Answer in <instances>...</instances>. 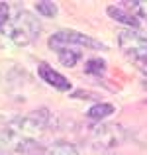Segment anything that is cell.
Returning a JSON list of instances; mask_svg holds the SVG:
<instances>
[{
    "label": "cell",
    "instance_id": "cell-2",
    "mask_svg": "<svg viewBox=\"0 0 147 155\" xmlns=\"http://www.w3.org/2000/svg\"><path fill=\"white\" fill-rule=\"evenodd\" d=\"M2 35L6 39H10L14 45L26 47L38 41L39 34H41V24L35 18L34 12L30 10H18L14 14H10V20L6 22V26L2 28Z\"/></svg>",
    "mask_w": 147,
    "mask_h": 155
},
{
    "label": "cell",
    "instance_id": "cell-14",
    "mask_svg": "<svg viewBox=\"0 0 147 155\" xmlns=\"http://www.w3.org/2000/svg\"><path fill=\"white\" fill-rule=\"evenodd\" d=\"M10 6H8L6 2H0V30H2L4 26H6V22L10 20Z\"/></svg>",
    "mask_w": 147,
    "mask_h": 155
},
{
    "label": "cell",
    "instance_id": "cell-3",
    "mask_svg": "<svg viewBox=\"0 0 147 155\" xmlns=\"http://www.w3.org/2000/svg\"><path fill=\"white\" fill-rule=\"evenodd\" d=\"M118 47L124 53V57L141 73L147 77V38L139 31L124 30L118 34Z\"/></svg>",
    "mask_w": 147,
    "mask_h": 155
},
{
    "label": "cell",
    "instance_id": "cell-10",
    "mask_svg": "<svg viewBox=\"0 0 147 155\" xmlns=\"http://www.w3.org/2000/svg\"><path fill=\"white\" fill-rule=\"evenodd\" d=\"M55 53H57L59 61L65 65V67H77L79 61H80V57H83V51H77V49H59Z\"/></svg>",
    "mask_w": 147,
    "mask_h": 155
},
{
    "label": "cell",
    "instance_id": "cell-11",
    "mask_svg": "<svg viewBox=\"0 0 147 155\" xmlns=\"http://www.w3.org/2000/svg\"><path fill=\"white\" fill-rule=\"evenodd\" d=\"M106 61L100 59V57H94V59H88L87 65H84V73L90 77H102L106 73Z\"/></svg>",
    "mask_w": 147,
    "mask_h": 155
},
{
    "label": "cell",
    "instance_id": "cell-5",
    "mask_svg": "<svg viewBox=\"0 0 147 155\" xmlns=\"http://www.w3.org/2000/svg\"><path fill=\"white\" fill-rule=\"evenodd\" d=\"M122 137H124V132H122L120 126L116 124H104V126H98V128L92 132V143L98 145V147H112V145L120 143Z\"/></svg>",
    "mask_w": 147,
    "mask_h": 155
},
{
    "label": "cell",
    "instance_id": "cell-4",
    "mask_svg": "<svg viewBox=\"0 0 147 155\" xmlns=\"http://www.w3.org/2000/svg\"><path fill=\"white\" fill-rule=\"evenodd\" d=\"M47 45L51 47L53 51H59V49H77V51H83V49H98V51H104L106 45L102 41H98L94 38H88L84 34H79L75 30H61L57 34H53L49 38Z\"/></svg>",
    "mask_w": 147,
    "mask_h": 155
},
{
    "label": "cell",
    "instance_id": "cell-8",
    "mask_svg": "<svg viewBox=\"0 0 147 155\" xmlns=\"http://www.w3.org/2000/svg\"><path fill=\"white\" fill-rule=\"evenodd\" d=\"M116 112V106L114 104H110V102H96V104H92L90 108L87 110V116L90 118V120H94V122H102L104 118H108L110 114H114Z\"/></svg>",
    "mask_w": 147,
    "mask_h": 155
},
{
    "label": "cell",
    "instance_id": "cell-9",
    "mask_svg": "<svg viewBox=\"0 0 147 155\" xmlns=\"http://www.w3.org/2000/svg\"><path fill=\"white\" fill-rule=\"evenodd\" d=\"M43 155H79V149L69 141H55L45 149Z\"/></svg>",
    "mask_w": 147,
    "mask_h": 155
},
{
    "label": "cell",
    "instance_id": "cell-12",
    "mask_svg": "<svg viewBox=\"0 0 147 155\" xmlns=\"http://www.w3.org/2000/svg\"><path fill=\"white\" fill-rule=\"evenodd\" d=\"M124 8H128L139 22H143L147 26V0H141V2H126Z\"/></svg>",
    "mask_w": 147,
    "mask_h": 155
},
{
    "label": "cell",
    "instance_id": "cell-1",
    "mask_svg": "<svg viewBox=\"0 0 147 155\" xmlns=\"http://www.w3.org/2000/svg\"><path fill=\"white\" fill-rule=\"evenodd\" d=\"M49 124H51V114L47 110H38L34 114L22 116L8 124L6 141L16 151H28L38 145L41 136L49 130Z\"/></svg>",
    "mask_w": 147,
    "mask_h": 155
},
{
    "label": "cell",
    "instance_id": "cell-6",
    "mask_svg": "<svg viewBox=\"0 0 147 155\" xmlns=\"http://www.w3.org/2000/svg\"><path fill=\"white\" fill-rule=\"evenodd\" d=\"M38 75L43 83H47L51 88H55V91H59V92H67V91L73 88L71 81L65 75H61L59 71H55L49 63H39L38 65Z\"/></svg>",
    "mask_w": 147,
    "mask_h": 155
},
{
    "label": "cell",
    "instance_id": "cell-13",
    "mask_svg": "<svg viewBox=\"0 0 147 155\" xmlns=\"http://www.w3.org/2000/svg\"><path fill=\"white\" fill-rule=\"evenodd\" d=\"M35 12H39L41 16H45V18H55L57 12H59V6H57L55 2H35Z\"/></svg>",
    "mask_w": 147,
    "mask_h": 155
},
{
    "label": "cell",
    "instance_id": "cell-7",
    "mask_svg": "<svg viewBox=\"0 0 147 155\" xmlns=\"http://www.w3.org/2000/svg\"><path fill=\"white\" fill-rule=\"evenodd\" d=\"M106 14H108L110 18H114L116 22H120V24H124V26L132 28L133 31H136L137 28H141V22L128 10V8H122V6H116V4H112V6L106 8Z\"/></svg>",
    "mask_w": 147,
    "mask_h": 155
}]
</instances>
